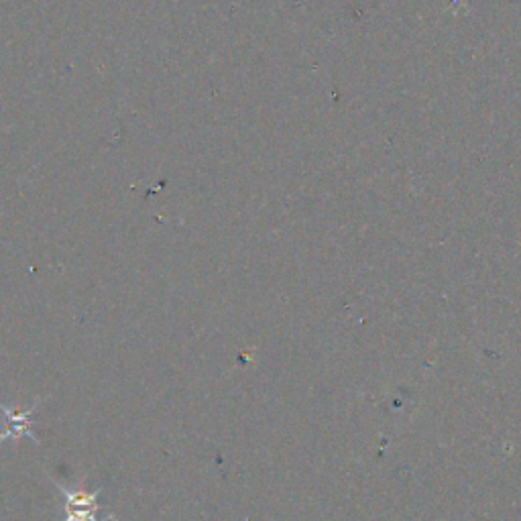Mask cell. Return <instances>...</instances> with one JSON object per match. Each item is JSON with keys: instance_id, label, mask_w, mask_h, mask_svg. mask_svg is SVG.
Instances as JSON below:
<instances>
[{"instance_id": "7a4b0ae2", "label": "cell", "mask_w": 521, "mask_h": 521, "mask_svg": "<svg viewBox=\"0 0 521 521\" xmlns=\"http://www.w3.org/2000/svg\"><path fill=\"white\" fill-rule=\"evenodd\" d=\"M57 489L64 493V511H66L64 521H100L98 519V513H100L98 497L102 495L104 487H98L92 493H88V491H68L62 485H57Z\"/></svg>"}, {"instance_id": "6da1fadb", "label": "cell", "mask_w": 521, "mask_h": 521, "mask_svg": "<svg viewBox=\"0 0 521 521\" xmlns=\"http://www.w3.org/2000/svg\"><path fill=\"white\" fill-rule=\"evenodd\" d=\"M37 403L29 405V408H13V405H7L0 401V414H3V434H0V444L7 440H19V438H31L35 444H39V438L33 434L31 426H33V414L37 410Z\"/></svg>"}]
</instances>
